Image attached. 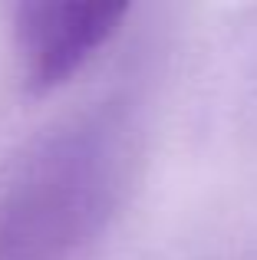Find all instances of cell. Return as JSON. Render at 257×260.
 I'll return each mask as SVG.
<instances>
[{"instance_id": "1", "label": "cell", "mask_w": 257, "mask_h": 260, "mask_svg": "<svg viewBox=\"0 0 257 260\" xmlns=\"http://www.w3.org/2000/svg\"><path fill=\"white\" fill-rule=\"evenodd\" d=\"M125 7L119 4H30L20 10V46L37 89L59 86L103 46Z\"/></svg>"}]
</instances>
